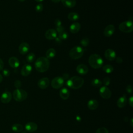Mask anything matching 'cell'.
Instances as JSON below:
<instances>
[{
    "label": "cell",
    "mask_w": 133,
    "mask_h": 133,
    "mask_svg": "<svg viewBox=\"0 0 133 133\" xmlns=\"http://www.w3.org/2000/svg\"><path fill=\"white\" fill-rule=\"evenodd\" d=\"M49 66V60L46 57L38 58L35 62V68L39 72L43 73L47 71Z\"/></svg>",
    "instance_id": "cell-1"
},
{
    "label": "cell",
    "mask_w": 133,
    "mask_h": 133,
    "mask_svg": "<svg viewBox=\"0 0 133 133\" xmlns=\"http://www.w3.org/2000/svg\"><path fill=\"white\" fill-rule=\"evenodd\" d=\"M84 83V80L83 78L78 76H74L66 81V85L70 88L77 89L81 88Z\"/></svg>",
    "instance_id": "cell-2"
},
{
    "label": "cell",
    "mask_w": 133,
    "mask_h": 133,
    "mask_svg": "<svg viewBox=\"0 0 133 133\" xmlns=\"http://www.w3.org/2000/svg\"><path fill=\"white\" fill-rule=\"evenodd\" d=\"M88 63L92 68L97 69L102 66L103 60L100 55L98 54H92L89 57Z\"/></svg>",
    "instance_id": "cell-3"
},
{
    "label": "cell",
    "mask_w": 133,
    "mask_h": 133,
    "mask_svg": "<svg viewBox=\"0 0 133 133\" xmlns=\"http://www.w3.org/2000/svg\"><path fill=\"white\" fill-rule=\"evenodd\" d=\"M84 50L80 46H75L69 51V56L72 59H78L82 57L84 54Z\"/></svg>",
    "instance_id": "cell-4"
},
{
    "label": "cell",
    "mask_w": 133,
    "mask_h": 133,
    "mask_svg": "<svg viewBox=\"0 0 133 133\" xmlns=\"http://www.w3.org/2000/svg\"><path fill=\"white\" fill-rule=\"evenodd\" d=\"M12 96L14 99L16 101L21 102L26 99L28 97V94L24 90L18 88L15 89L14 91Z\"/></svg>",
    "instance_id": "cell-5"
},
{
    "label": "cell",
    "mask_w": 133,
    "mask_h": 133,
    "mask_svg": "<svg viewBox=\"0 0 133 133\" xmlns=\"http://www.w3.org/2000/svg\"><path fill=\"white\" fill-rule=\"evenodd\" d=\"M119 29L124 33H130L133 30V24L132 21L128 20L121 22L119 25Z\"/></svg>",
    "instance_id": "cell-6"
},
{
    "label": "cell",
    "mask_w": 133,
    "mask_h": 133,
    "mask_svg": "<svg viewBox=\"0 0 133 133\" xmlns=\"http://www.w3.org/2000/svg\"><path fill=\"white\" fill-rule=\"evenodd\" d=\"M64 84V79L61 76H57L52 79L51 85L55 89H59L62 87Z\"/></svg>",
    "instance_id": "cell-7"
},
{
    "label": "cell",
    "mask_w": 133,
    "mask_h": 133,
    "mask_svg": "<svg viewBox=\"0 0 133 133\" xmlns=\"http://www.w3.org/2000/svg\"><path fill=\"white\" fill-rule=\"evenodd\" d=\"M99 94L102 98L105 99H109L111 97V91L107 86H102L99 89Z\"/></svg>",
    "instance_id": "cell-8"
},
{
    "label": "cell",
    "mask_w": 133,
    "mask_h": 133,
    "mask_svg": "<svg viewBox=\"0 0 133 133\" xmlns=\"http://www.w3.org/2000/svg\"><path fill=\"white\" fill-rule=\"evenodd\" d=\"M12 98L11 94L8 91H4L1 96V101L3 103H9Z\"/></svg>",
    "instance_id": "cell-9"
},
{
    "label": "cell",
    "mask_w": 133,
    "mask_h": 133,
    "mask_svg": "<svg viewBox=\"0 0 133 133\" xmlns=\"http://www.w3.org/2000/svg\"><path fill=\"white\" fill-rule=\"evenodd\" d=\"M45 37L49 40H52L55 39L57 36V32L56 30L50 29L48 30L45 34Z\"/></svg>",
    "instance_id": "cell-10"
},
{
    "label": "cell",
    "mask_w": 133,
    "mask_h": 133,
    "mask_svg": "<svg viewBox=\"0 0 133 133\" xmlns=\"http://www.w3.org/2000/svg\"><path fill=\"white\" fill-rule=\"evenodd\" d=\"M49 85V79L47 77H43L38 80L37 82L38 86L42 89L48 87Z\"/></svg>",
    "instance_id": "cell-11"
},
{
    "label": "cell",
    "mask_w": 133,
    "mask_h": 133,
    "mask_svg": "<svg viewBox=\"0 0 133 133\" xmlns=\"http://www.w3.org/2000/svg\"><path fill=\"white\" fill-rule=\"evenodd\" d=\"M104 56L109 61H113L116 58V53L112 49H108L105 51Z\"/></svg>",
    "instance_id": "cell-12"
},
{
    "label": "cell",
    "mask_w": 133,
    "mask_h": 133,
    "mask_svg": "<svg viewBox=\"0 0 133 133\" xmlns=\"http://www.w3.org/2000/svg\"><path fill=\"white\" fill-rule=\"evenodd\" d=\"M115 31V27L112 24H109L107 25L103 31L104 35L106 37L111 36Z\"/></svg>",
    "instance_id": "cell-13"
},
{
    "label": "cell",
    "mask_w": 133,
    "mask_h": 133,
    "mask_svg": "<svg viewBox=\"0 0 133 133\" xmlns=\"http://www.w3.org/2000/svg\"><path fill=\"white\" fill-rule=\"evenodd\" d=\"M32 70V66L29 64H26L22 67L21 70V74L23 76H27L31 73Z\"/></svg>",
    "instance_id": "cell-14"
},
{
    "label": "cell",
    "mask_w": 133,
    "mask_h": 133,
    "mask_svg": "<svg viewBox=\"0 0 133 133\" xmlns=\"http://www.w3.org/2000/svg\"><path fill=\"white\" fill-rule=\"evenodd\" d=\"M19 52L22 54L24 55L26 54L30 50V46L29 45L25 42L22 43L19 46Z\"/></svg>",
    "instance_id": "cell-15"
},
{
    "label": "cell",
    "mask_w": 133,
    "mask_h": 133,
    "mask_svg": "<svg viewBox=\"0 0 133 133\" xmlns=\"http://www.w3.org/2000/svg\"><path fill=\"white\" fill-rule=\"evenodd\" d=\"M76 71L81 75H85L88 72V69L87 66L84 64H80L76 67Z\"/></svg>",
    "instance_id": "cell-16"
},
{
    "label": "cell",
    "mask_w": 133,
    "mask_h": 133,
    "mask_svg": "<svg viewBox=\"0 0 133 133\" xmlns=\"http://www.w3.org/2000/svg\"><path fill=\"white\" fill-rule=\"evenodd\" d=\"M127 98L125 95H123L122 97H119L116 102L117 107L119 108H123L125 107L127 104Z\"/></svg>",
    "instance_id": "cell-17"
},
{
    "label": "cell",
    "mask_w": 133,
    "mask_h": 133,
    "mask_svg": "<svg viewBox=\"0 0 133 133\" xmlns=\"http://www.w3.org/2000/svg\"><path fill=\"white\" fill-rule=\"evenodd\" d=\"M37 125L34 122H29L25 125V129L29 132H33L37 129Z\"/></svg>",
    "instance_id": "cell-18"
},
{
    "label": "cell",
    "mask_w": 133,
    "mask_h": 133,
    "mask_svg": "<svg viewBox=\"0 0 133 133\" xmlns=\"http://www.w3.org/2000/svg\"><path fill=\"white\" fill-rule=\"evenodd\" d=\"M87 107L91 110H94L98 108L99 103L96 99H90L87 103Z\"/></svg>",
    "instance_id": "cell-19"
},
{
    "label": "cell",
    "mask_w": 133,
    "mask_h": 133,
    "mask_svg": "<svg viewBox=\"0 0 133 133\" xmlns=\"http://www.w3.org/2000/svg\"><path fill=\"white\" fill-rule=\"evenodd\" d=\"M8 63L9 65L12 68H17L19 66L20 64L19 60L17 58L14 57H10L9 59Z\"/></svg>",
    "instance_id": "cell-20"
},
{
    "label": "cell",
    "mask_w": 133,
    "mask_h": 133,
    "mask_svg": "<svg viewBox=\"0 0 133 133\" xmlns=\"http://www.w3.org/2000/svg\"><path fill=\"white\" fill-rule=\"evenodd\" d=\"M81 29V24L78 22H74L70 26V31L71 33L75 34L79 32Z\"/></svg>",
    "instance_id": "cell-21"
},
{
    "label": "cell",
    "mask_w": 133,
    "mask_h": 133,
    "mask_svg": "<svg viewBox=\"0 0 133 133\" xmlns=\"http://www.w3.org/2000/svg\"><path fill=\"white\" fill-rule=\"evenodd\" d=\"M59 95L61 99L63 100H66L70 96V92L67 88H63L60 90Z\"/></svg>",
    "instance_id": "cell-22"
},
{
    "label": "cell",
    "mask_w": 133,
    "mask_h": 133,
    "mask_svg": "<svg viewBox=\"0 0 133 133\" xmlns=\"http://www.w3.org/2000/svg\"><path fill=\"white\" fill-rule=\"evenodd\" d=\"M63 5L68 8H73L76 5V0H61Z\"/></svg>",
    "instance_id": "cell-23"
},
{
    "label": "cell",
    "mask_w": 133,
    "mask_h": 133,
    "mask_svg": "<svg viewBox=\"0 0 133 133\" xmlns=\"http://www.w3.org/2000/svg\"><path fill=\"white\" fill-rule=\"evenodd\" d=\"M56 55V50L54 48L48 49L46 52V58L48 59L53 58Z\"/></svg>",
    "instance_id": "cell-24"
},
{
    "label": "cell",
    "mask_w": 133,
    "mask_h": 133,
    "mask_svg": "<svg viewBox=\"0 0 133 133\" xmlns=\"http://www.w3.org/2000/svg\"><path fill=\"white\" fill-rule=\"evenodd\" d=\"M79 18V15L77 13L74 12H70L68 15V18L71 21H76L78 20Z\"/></svg>",
    "instance_id": "cell-25"
},
{
    "label": "cell",
    "mask_w": 133,
    "mask_h": 133,
    "mask_svg": "<svg viewBox=\"0 0 133 133\" xmlns=\"http://www.w3.org/2000/svg\"><path fill=\"white\" fill-rule=\"evenodd\" d=\"M11 129L16 132H20L23 130V126L20 124H15L12 125Z\"/></svg>",
    "instance_id": "cell-26"
},
{
    "label": "cell",
    "mask_w": 133,
    "mask_h": 133,
    "mask_svg": "<svg viewBox=\"0 0 133 133\" xmlns=\"http://www.w3.org/2000/svg\"><path fill=\"white\" fill-rule=\"evenodd\" d=\"M113 66L110 64H107L103 66L102 70L106 73H111L113 71Z\"/></svg>",
    "instance_id": "cell-27"
},
{
    "label": "cell",
    "mask_w": 133,
    "mask_h": 133,
    "mask_svg": "<svg viewBox=\"0 0 133 133\" xmlns=\"http://www.w3.org/2000/svg\"><path fill=\"white\" fill-rule=\"evenodd\" d=\"M91 85L95 87H99L102 85V82L98 78H94L91 81Z\"/></svg>",
    "instance_id": "cell-28"
},
{
    "label": "cell",
    "mask_w": 133,
    "mask_h": 133,
    "mask_svg": "<svg viewBox=\"0 0 133 133\" xmlns=\"http://www.w3.org/2000/svg\"><path fill=\"white\" fill-rule=\"evenodd\" d=\"M35 54L33 52H31L27 55L26 59L28 62L31 63V62H32L35 60Z\"/></svg>",
    "instance_id": "cell-29"
},
{
    "label": "cell",
    "mask_w": 133,
    "mask_h": 133,
    "mask_svg": "<svg viewBox=\"0 0 133 133\" xmlns=\"http://www.w3.org/2000/svg\"><path fill=\"white\" fill-rule=\"evenodd\" d=\"M58 37L61 39V40H65L66 39H67L68 37V34L66 32H65V31H63L61 33H58Z\"/></svg>",
    "instance_id": "cell-30"
},
{
    "label": "cell",
    "mask_w": 133,
    "mask_h": 133,
    "mask_svg": "<svg viewBox=\"0 0 133 133\" xmlns=\"http://www.w3.org/2000/svg\"><path fill=\"white\" fill-rule=\"evenodd\" d=\"M89 41L88 38H83V39H81V41L80 42L81 44L83 46H84V47L87 46L89 44Z\"/></svg>",
    "instance_id": "cell-31"
},
{
    "label": "cell",
    "mask_w": 133,
    "mask_h": 133,
    "mask_svg": "<svg viewBox=\"0 0 133 133\" xmlns=\"http://www.w3.org/2000/svg\"><path fill=\"white\" fill-rule=\"evenodd\" d=\"M96 133H109V131L105 127H100L97 129Z\"/></svg>",
    "instance_id": "cell-32"
},
{
    "label": "cell",
    "mask_w": 133,
    "mask_h": 133,
    "mask_svg": "<svg viewBox=\"0 0 133 133\" xmlns=\"http://www.w3.org/2000/svg\"><path fill=\"white\" fill-rule=\"evenodd\" d=\"M43 9V5L42 4L39 3L36 5L35 6V11L37 12H41Z\"/></svg>",
    "instance_id": "cell-33"
},
{
    "label": "cell",
    "mask_w": 133,
    "mask_h": 133,
    "mask_svg": "<svg viewBox=\"0 0 133 133\" xmlns=\"http://www.w3.org/2000/svg\"><path fill=\"white\" fill-rule=\"evenodd\" d=\"M110 82H111V80H110V78L108 77H105V78H104V79L103 80V84L105 85V86H109L110 84Z\"/></svg>",
    "instance_id": "cell-34"
},
{
    "label": "cell",
    "mask_w": 133,
    "mask_h": 133,
    "mask_svg": "<svg viewBox=\"0 0 133 133\" xmlns=\"http://www.w3.org/2000/svg\"><path fill=\"white\" fill-rule=\"evenodd\" d=\"M14 86L15 87L17 88H20V87L21 86V83L20 82V81L19 80H16L14 82Z\"/></svg>",
    "instance_id": "cell-35"
},
{
    "label": "cell",
    "mask_w": 133,
    "mask_h": 133,
    "mask_svg": "<svg viewBox=\"0 0 133 133\" xmlns=\"http://www.w3.org/2000/svg\"><path fill=\"white\" fill-rule=\"evenodd\" d=\"M54 24L56 26V27H59L60 26H61V21L59 19H56L54 21Z\"/></svg>",
    "instance_id": "cell-36"
},
{
    "label": "cell",
    "mask_w": 133,
    "mask_h": 133,
    "mask_svg": "<svg viewBox=\"0 0 133 133\" xmlns=\"http://www.w3.org/2000/svg\"><path fill=\"white\" fill-rule=\"evenodd\" d=\"M56 31V32L57 33H61V32L64 31V27H63L61 25V26H60L59 27H57Z\"/></svg>",
    "instance_id": "cell-37"
},
{
    "label": "cell",
    "mask_w": 133,
    "mask_h": 133,
    "mask_svg": "<svg viewBox=\"0 0 133 133\" xmlns=\"http://www.w3.org/2000/svg\"><path fill=\"white\" fill-rule=\"evenodd\" d=\"M126 91L129 94H131L132 92V87L131 85H129L126 87Z\"/></svg>",
    "instance_id": "cell-38"
},
{
    "label": "cell",
    "mask_w": 133,
    "mask_h": 133,
    "mask_svg": "<svg viewBox=\"0 0 133 133\" xmlns=\"http://www.w3.org/2000/svg\"><path fill=\"white\" fill-rule=\"evenodd\" d=\"M3 74L4 76H8L10 75V72L8 69H4L3 70Z\"/></svg>",
    "instance_id": "cell-39"
},
{
    "label": "cell",
    "mask_w": 133,
    "mask_h": 133,
    "mask_svg": "<svg viewBox=\"0 0 133 133\" xmlns=\"http://www.w3.org/2000/svg\"><path fill=\"white\" fill-rule=\"evenodd\" d=\"M128 103H129V105H130L131 107H133V97H132V96H131V97L129 98Z\"/></svg>",
    "instance_id": "cell-40"
},
{
    "label": "cell",
    "mask_w": 133,
    "mask_h": 133,
    "mask_svg": "<svg viewBox=\"0 0 133 133\" xmlns=\"http://www.w3.org/2000/svg\"><path fill=\"white\" fill-rule=\"evenodd\" d=\"M3 67H4L3 61L1 59H0V71L3 69Z\"/></svg>",
    "instance_id": "cell-41"
},
{
    "label": "cell",
    "mask_w": 133,
    "mask_h": 133,
    "mask_svg": "<svg viewBox=\"0 0 133 133\" xmlns=\"http://www.w3.org/2000/svg\"><path fill=\"white\" fill-rule=\"evenodd\" d=\"M69 76L68 74H67V73H64V74H63L62 77V78H63L64 80H65V79H68V78H69Z\"/></svg>",
    "instance_id": "cell-42"
},
{
    "label": "cell",
    "mask_w": 133,
    "mask_h": 133,
    "mask_svg": "<svg viewBox=\"0 0 133 133\" xmlns=\"http://www.w3.org/2000/svg\"><path fill=\"white\" fill-rule=\"evenodd\" d=\"M116 62H117L118 63H122L123 62V59H122V58L118 57L116 58Z\"/></svg>",
    "instance_id": "cell-43"
},
{
    "label": "cell",
    "mask_w": 133,
    "mask_h": 133,
    "mask_svg": "<svg viewBox=\"0 0 133 133\" xmlns=\"http://www.w3.org/2000/svg\"><path fill=\"white\" fill-rule=\"evenodd\" d=\"M61 0H51V1L54 3H58L59 2H60Z\"/></svg>",
    "instance_id": "cell-44"
},
{
    "label": "cell",
    "mask_w": 133,
    "mask_h": 133,
    "mask_svg": "<svg viewBox=\"0 0 133 133\" xmlns=\"http://www.w3.org/2000/svg\"><path fill=\"white\" fill-rule=\"evenodd\" d=\"M133 119H132V118H131V119H130V125H131V126H133V123H132V122H133Z\"/></svg>",
    "instance_id": "cell-45"
},
{
    "label": "cell",
    "mask_w": 133,
    "mask_h": 133,
    "mask_svg": "<svg viewBox=\"0 0 133 133\" xmlns=\"http://www.w3.org/2000/svg\"><path fill=\"white\" fill-rule=\"evenodd\" d=\"M2 80H3V76L1 74H0V83L2 82Z\"/></svg>",
    "instance_id": "cell-46"
},
{
    "label": "cell",
    "mask_w": 133,
    "mask_h": 133,
    "mask_svg": "<svg viewBox=\"0 0 133 133\" xmlns=\"http://www.w3.org/2000/svg\"><path fill=\"white\" fill-rule=\"evenodd\" d=\"M36 2H42L43 0H35Z\"/></svg>",
    "instance_id": "cell-47"
},
{
    "label": "cell",
    "mask_w": 133,
    "mask_h": 133,
    "mask_svg": "<svg viewBox=\"0 0 133 133\" xmlns=\"http://www.w3.org/2000/svg\"><path fill=\"white\" fill-rule=\"evenodd\" d=\"M20 2H23V1H24L25 0H19Z\"/></svg>",
    "instance_id": "cell-48"
},
{
    "label": "cell",
    "mask_w": 133,
    "mask_h": 133,
    "mask_svg": "<svg viewBox=\"0 0 133 133\" xmlns=\"http://www.w3.org/2000/svg\"><path fill=\"white\" fill-rule=\"evenodd\" d=\"M21 133H27L26 131H23V132H22Z\"/></svg>",
    "instance_id": "cell-49"
}]
</instances>
